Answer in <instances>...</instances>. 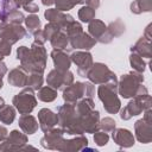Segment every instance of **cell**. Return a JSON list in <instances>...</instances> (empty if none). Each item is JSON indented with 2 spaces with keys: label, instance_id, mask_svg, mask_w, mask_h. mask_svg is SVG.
<instances>
[{
  "label": "cell",
  "instance_id": "8fae6325",
  "mask_svg": "<svg viewBox=\"0 0 152 152\" xmlns=\"http://www.w3.org/2000/svg\"><path fill=\"white\" fill-rule=\"evenodd\" d=\"M88 33L96 40L102 44H109L113 40V36L109 33L107 25L99 19H93L88 25Z\"/></svg>",
  "mask_w": 152,
  "mask_h": 152
},
{
  "label": "cell",
  "instance_id": "ba28073f",
  "mask_svg": "<svg viewBox=\"0 0 152 152\" xmlns=\"http://www.w3.org/2000/svg\"><path fill=\"white\" fill-rule=\"evenodd\" d=\"M87 78L93 84H103L106 82L118 80L116 75L104 63H101V62H97L95 64L93 63V65L87 75Z\"/></svg>",
  "mask_w": 152,
  "mask_h": 152
},
{
  "label": "cell",
  "instance_id": "60d3db41",
  "mask_svg": "<svg viewBox=\"0 0 152 152\" xmlns=\"http://www.w3.org/2000/svg\"><path fill=\"white\" fill-rule=\"evenodd\" d=\"M33 37H34V43H37V44L44 45V43L46 42V37H45L43 30H38L37 32H34L33 33Z\"/></svg>",
  "mask_w": 152,
  "mask_h": 152
},
{
  "label": "cell",
  "instance_id": "3957f363",
  "mask_svg": "<svg viewBox=\"0 0 152 152\" xmlns=\"http://www.w3.org/2000/svg\"><path fill=\"white\" fill-rule=\"evenodd\" d=\"M97 96L103 103V108L109 114H116L121 109V102L118 97V80L99 84Z\"/></svg>",
  "mask_w": 152,
  "mask_h": 152
},
{
  "label": "cell",
  "instance_id": "ac0fdd59",
  "mask_svg": "<svg viewBox=\"0 0 152 152\" xmlns=\"http://www.w3.org/2000/svg\"><path fill=\"white\" fill-rule=\"evenodd\" d=\"M88 139L81 135H76L72 139H62V141L57 146V151H82V148L87 147Z\"/></svg>",
  "mask_w": 152,
  "mask_h": 152
},
{
  "label": "cell",
  "instance_id": "d6a6232c",
  "mask_svg": "<svg viewBox=\"0 0 152 152\" xmlns=\"http://www.w3.org/2000/svg\"><path fill=\"white\" fill-rule=\"evenodd\" d=\"M78 19L82 21V23H89L93 19H95V10L91 8L90 6H82L80 10H78Z\"/></svg>",
  "mask_w": 152,
  "mask_h": 152
},
{
  "label": "cell",
  "instance_id": "5bb4252c",
  "mask_svg": "<svg viewBox=\"0 0 152 152\" xmlns=\"http://www.w3.org/2000/svg\"><path fill=\"white\" fill-rule=\"evenodd\" d=\"M68 38H69V44H70L71 49L88 51L96 44V40L89 33H86L84 31L76 33V34H72Z\"/></svg>",
  "mask_w": 152,
  "mask_h": 152
},
{
  "label": "cell",
  "instance_id": "603a6c76",
  "mask_svg": "<svg viewBox=\"0 0 152 152\" xmlns=\"http://www.w3.org/2000/svg\"><path fill=\"white\" fill-rule=\"evenodd\" d=\"M19 127L21 128V131L25 133V134H34L37 131H38V127H39V124L37 121V119L33 116V115H30V114H23L20 118H19Z\"/></svg>",
  "mask_w": 152,
  "mask_h": 152
},
{
  "label": "cell",
  "instance_id": "f6af8a7d",
  "mask_svg": "<svg viewBox=\"0 0 152 152\" xmlns=\"http://www.w3.org/2000/svg\"><path fill=\"white\" fill-rule=\"evenodd\" d=\"M7 135H8V131H7V128L0 125V142L4 141V140L7 138Z\"/></svg>",
  "mask_w": 152,
  "mask_h": 152
},
{
  "label": "cell",
  "instance_id": "44dd1931",
  "mask_svg": "<svg viewBox=\"0 0 152 152\" xmlns=\"http://www.w3.org/2000/svg\"><path fill=\"white\" fill-rule=\"evenodd\" d=\"M55 69L61 70V71H66L69 70L70 65H71V59L70 56H68L66 52H64V50L61 49H53L50 53Z\"/></svg>",
  "mask_w": 152,
  "mask_h": 152
},
{
  "label": "cell",
  "instance_id": "d6986e66",
  "mask_svg": "<svg viewBox=\"0 0 152 152\" xmlns=\"http://www.w3.org/2000/svg\"><path fill=\"white\" fill-rule=\"evenodd\" d=\"M38 124L43 132H46L58 124V115L49 108H42L38 112Z\"/></svg>",
  "mask_w": 152,
  "mask_h": 152
},
{
  "label": "cell",
  "instance_id": "9c48e42d",
  "mask_svg": "<svg viewBox=\"0 0 152 152\" xmlns=\"http://www.w3.org/2000/svg\"><path fill=\"white\" fill-rule=\"evenodd\" d=\"M72 82H74V74L69 70L61 71V70L53 69L48 74V77H46L48 86L55 88L56 90H62V91Z\"/></svg>",
  "mask_w": 152,
  "mask_h": 152
},
{
  "label": "cell",
  "instance_id": "836d02e7",
  "mask_svg": "<svg viewBox=\"0 0 152 152\" xmlns=\"http://www.w3.org/2000/svg\"><path fill=\"white\" fill-rule=\"evenodd\" d=\"M109 33L113 36V38L115 37H120L124 32H125V24L121 19H116L115 21H112L108 26H107Z\"/></svg>",
  "mask_w": 152,
  "mask_h": 152
},
{
  "label": "cell",
  "instance_id": "ffe728a7",
  "mask_svg": "<svg viewBox=\"0 0 152 152\" xmlns=\"http://www.w3.org/2000/svg\"><path fill=\"white\" fill-rule=\"evenodd\" d=\"M112 137L114 142L118 144L120 147L127 148L134 145V135L131 131L126 128H114Z\"/></svg>",
  "mask_w": 152,
  "mask_h": 152
},
{
  "label": "cell",
  "instance_id": "2e32d148",
  "mask_svg": "<svg viewBox=\"0 0 152 152\" xmlns=\"http://www.w3.org/2000/svg\"><path fill=\"white\" fill-rule=\"evenodd\" d=\"M44 137L40 139V144L44 148H48V150H56L58 144L62 141L63 139V135H64V132L63 129L59 127V128H56V127H52L51 129L44 132Z\"/></svg>",
  "mask_w": 152,
  "mask_h": 152
},
{
  "label": "cell",
  "instance_id": "74e56055",
  "mask_svg": "<svg viewBox=\"0 0 152 152\" xmlns=\"http://www.w3.org/2000/svg\"><path fill=\"white\" fill-rule=\"evenodd\" d=\"M59 30H61V27H59V25L56 24V23H49V24H46L45 27H44V30H43V32H44V34H45V37H46V40H50V38H51L56 32H58Z\"/></svg>",
  "mask_w": 152,
  "mask_h": 152
},
{
  "label": "cell",
  "instance_id": "1f68e13d",
  "mask_svg": "<svg viewBox=\"0 0 152 152\" xmlns=\"http://www.w3.org/2000/svg\"><path fill=\"white\" fill-rule=\"evenodd\" d=\"M24 23L26 25V30L31 34H33L34 32L40 30V20L38 18V15H36V14H30L28 17H26Z\"/></svg>",
  "mask_w": 152,
  "mask_h": 152
},
{
  "label": "cell",
  "instance_id": "b9f144b4",
  "mask_svg": "<svg viewBox=\"0 0 152 152\" xmlns=\"http://www.w3.org/2000/svg\"><path fill=\"white\" fill-rule=\"evenodd\" d=\"M23 8H24L26 12L31 13V14H34V13H37V12L39 11V7H38V5H37V4H34V2H30L28 5L24 6Z\"/></svg>",
  "mask_w": 152,
  "mask_h": 152
},
{
  "label": "cell",
  "instance_id": "7c38bea8",
  "mask_svg": "<svg viewBox=\"0 0 152 152\" xmlns=\"http://www.w3.org/2000/svg\"><path fill=\"white\" fill-rule=\"evenodd\" d=\"M71 63H75L77 66V74L81 77L87 78V75L93 65V56L89 51H75L70 56Z\"/></svg>",
  "mask_w": 152,
  "mask_h": 152
},
{
  "label": "cell",
  "instance_id": "bcb514c9",
  "mask_svg": "<svg viewBox=\"0 0 152 152\" xmlns=\"http://www.w3.org/2000/svg\"><path fill=\"white\" fill-rule=\"evenodd\" d=\"M13 1H14V4H15L17 8H19V7H24V6L28 5L30 2H33V0H13Z\"/></svg>",
  "mask_w": 152,
  "mask_h": 152
},
{
  "label": "cell",
  "instance_id": "52a82bcc",
  "mask_svg": "<svg viewBox=\"0 0 152 152\" xmlns=\"http://www.w3.org/2000/svg\"><path fill=\"white\" fill-rule=\"evenodd\" d=\"M142 119L134 124L135 138L141 144H148L152 140V110L151 108L145 109Z\"/></svg>",
  "mask_w": 152,
  "mask_h": 152
},
{
  "label": "cell",
  "instance_id": "7dc6e473",
  "mask_svg": "<svg viewBox=\"0 0 152 152\" xmlns=\"http://www.w3.org/2000/svg\"><path fill=\"white\" fill-rule=\"evenodd\" d=\"M6 74H7V66H6V64L1 61V62H0V77L2 78Z\"/></svg>",
  "mask_w": 152,
  "mask_h": 152
},
{
  "label": "cell",
  "instance_id": "f1b7e54d",
  "mask_svg": "<svg viewBox=\"0 0 152 152\" xmlns=\"http://www.w3.org/2000/svg\"><path fill=\"white\" fill-rule=\"evenodd\" d=\"M15 119V108L14 106L5 104L0 109V121L5 125H11Z\"/></svg>",
  "mask_w": 152,
  "mask_h": 152
},
{
  "label": "cell",
  "instance_id": "f35d334b",
  "mask_svg": "<svg viewBox=\"0 0 152 152\" xmlns=\"http://www.w3.org/2000/svg\"><path fill=\"white\" fill-rule=\"evenodd\" d=\"M108 140H109V135L106 132H103V131H96L95 132V134H94V141H95L96 145L104 146V145H107Z\"/></svg>",
  "mask_w": 152,
  "mask_h": 152
},
{
  "label": "cell",
  "instance_id": "d590c367",
  "mask_svg": "<svg viewBox=\"0 0 152 152\" xmlns=\"http://www.w3.org/2000/svg\"><path fill=\"white\" fill-rule=\"evenodd\" d=\"M24 20H25L24 14H23L20 11H18V10L12 11V12L7 15V19H6L7 24H15V25H21V24L24 23Z\"/></svg>",
  "mask_w": 152,
  "mask_h": 152
},
{
  "label": "cell",
  "instance_id": "5b68a950",
  "mask_svg": "<svg viewBox=\"0 0 152 152\" xmlns=\"http://www.w3.org/2000/svg\"><path fill=\"white\" fill-rule=\"evenodd\" d=\"M147 108H151V96H150V94L137 95L127 103V106H125L120 110V118L122 120H129L132 116L141 114Z\"/></svg>",
  "mask_w": 152,
  "mask_h": 152
},
{
  "label": "cell",
  "instance_id": "8d00e7d4",
  "mask_svg": "<svg viewBox=\"0 0 152 152\" xmlns=\"http://www.w3.org/2000/svg\"><path fill=\"white\" fill-rule=\"evenodd\" d=\"M115 126H116L115 120L112 119V118H109V116L103 118V119L100 121V128H101L103 132H106V133L113 132L114 128H115Z\"/></svg>",
  "mask_w": 152,
  "mask_h": 152
},
{
  "label": "cell",
  "instance_id": "30bf717a",
  "mask_svg": "<svg viewBox=\"0 0 152 152\" xmlns=\"http://www.w3.org/2000/svg\"><path fill=\"white\" fill-rule=\"evenodd\" d=\"M26 142H27V134L13 129L12 132H10L7 138L4 141H1L0 151H23Z\"/></svg>",
  "mask_w": 152,
  "mask_h": 152
},
{
  "label": "cell",
  "instance_id": "277c9868",
  "mask_svg": "<svg viewBox=\"0 0 152 152\" xmlns=\"http://www.w3.org/2000/svg\"><path fill=\"white\" fill-rule=\"evenodd\" d=\"M95 95V88L90 82H72L63 90V100L66 103L75 104L83 97H91Z\"/></svg>",
  "mask_w": 152,
  "mask_h": 152
},
{
  "label": "cell",
  "instance_id": "4fadbf2b",
  "mask_svg": "<svg viewBox=\"0 0 152 152\" xmlns=\"http://www.w3.org/2000/svg\"><path fill=\"white\" fill-rule=\"evenodd\" d=\"M26 34H27L26 28H24L21 25H15V24H7L0 30V39L8 42L11 45L23 39Z\"/></svg>",
  "mask_w": 152,
  "mask_h": 152
},
{
  "label": "cell",
  "instance_id": "484cf974",
  "mask_svg": "<svg viewBox=\"0 0 152 152\" xmlns=\"http://www.w3.org/2000/svg\"><path fill=\"white\" fill-rule=\"evenodd\" d=\"M50 43L52 45L53 49H61V50H64L68 44H69V38H68V34L63 31V30H59L58 32H56L51 38H50Z\"/></svg>",
  "mask_w": 152,
  "mask_h": 152
},
{
  "label": "cell",
  "instance_id": "ab89813d",
  "mask_svg": "<svg viewBox=\"0 0 152 152\" xmlns=\"http://www.w3.org/2000/svg\"><path fill=\"white\" fill-rule=\"evenodd\" d=\"M11 44L8 43V42H6V40H4V39H0V55H2L4 57L5 56H8L10 53H11Z\"/></svg>",
  "mask_w": 152,
  "mask_h": 152
},
{
  "label": "cell",
  "instance_id": "ee69618b",
  "mask_svg": "<svg viewBox=\"0 0 152 152\" xmlns=\"http://www.w3.org/2000/svg\"><path fill=\"white\" fill-rule=\"evenodd\" d=\"M140 2L142 5L145 12H150L152 10V0H140Z\"/></svg>",
  "mask_w": 152,
  "mask_h": 152
},
{
  "label": "cell",
  "instance_id": "4316f807",
  "mask_svg": "<svg viewBox=\"0 0 152 152\" xmlns=\"http://www.w3.org/2000/svg\"><path fill=\"white\" fill-rule=\"evenodd\" d=\"M75 108L78 115H86L95 109V103L91 97H83L75 103Z\"/></svg>",
  "mask_w": 152,
  "mask_h": 152
},
{
  "label": "cell",
  "instance_id": "8992f818",
  "mask_svg": "<svg viewBox=\"0 0 152 152\" xmlns=\"http://www.w3.org/2000/svg\"><path fill=\"white\" fill-rule=\"evenodd\" d=\"M31 88H25L20 93L13 96L12 104L14 108L23 115V114H30L37 106V99Z\"/></svg>",
  "mask_w": 152,
  "mask_h": 152
},
{
  "label": "cell",
  "instance_id": "7402d4cb",
  "mask_svg": "<svg viewBox=\"0 0 152 152\" xmlns=\"http://www.w3.org/2000/svg\"><path fill=\"white\" fill-rule=\"evenodd\" d=\"M7 80L12 87H21L23 88V87H26V84H27L28 72L20 65V66L12 69L8 72Z\"/></svg>",
  "mask_w": 152,
  "mask_h": 152
},
{
  "label": "cell",
  "instance_id": "9a60e30c",
  "mask_svg": "<svg viewBox=\"0 0 152 152\" xmlns=\"http://www.w3.org/2000/svg\"><path fill=\"white\" fill-rule=\"evenodd\" d=\"M44 17L49 23H56L59 25L61 30H65L70 23L74 21V18L70 14H65L62 11H58L57 8H49L44 12Z\"/></svg>",
  "mask_w": 152,
  "mask_h": 152
},
{
  "label": "cell",
  "instance_id": "6da1fadb",
  "mask_svg": "<svg viewBox=\"0 0 152 152\" xmlns=\"http://www.w3.org/2000/svg\"><path fill=\"white\" fill-rule=\"evenodd\" d=\"M57 115H58L59 127L63 129L64 133L69 135H81L84 133L81 126L80 115L76 112L75 104L65 102L63 106L58 107Z\"/></svg>",
  "mask_w": 152,
  "mask_h": 152
},
{
  "label": "cell",
  "instance_id": "e575fe53",
  "mask_svg": "<svg viewBox=\"0 0 152 152\" xmlns=\"http://www.w3.org/2000/svg\"><path fill=\"white\" fill-rule=\"evenodd\" d=\"M78 4H82V0H55L56 8L62 12L70 11Z\"/></svg>",
  "mask_w": 152,
  "mask_h": 152
},
{
  "label": "cell",
  "instance_id": "7bdbcfd3",
  "mask_svg": "<svg viewBox=\"0 0 152 152\" xmlns=\"http://www.w3.org/2000/svg\"><path fill=\"white\" fill-rule=\"evenodd\" d=\"M82 4H86L87 6H90L91 8L96 10L100 6V0H82Z\"/></svg>",
  "mask_w": 152,
  "mask_h": 152
},
{
  "label": "cell",
  "instance_id": "f907efd6",
  "mask_svg": "<svg viewBox=\"0 0 152 152\" xmlns=\"http://www.w3.org/2000/svg\"><path fill=\"white\" fill-rule=\"evenodd\" d=\"M4 106H5V100H4L2 97H0V109H1Z\"/></svg>",
  "mask_w": 152,
  "mask_h": 152
},
{
  "label": "cell",
  "instance_id": "cb8c5ba5",
  "mask_svg": "<svg viewBox=\"0 0 152 152\" xmlns=\"http://www.w3.org/2000/svg\"><path fill=\"white\" fill-rule=\"evenodd\" d=\"M131 52L138 53L139 56H141L142 58H151L152 57V48H151V40L145 38L144 36L140 37L137 43L131 48Z\"/></svg>",
  "mask_w": 152,
  "mask_h": 152
},
{
  "label": "cell",
  "instance_id": "d4e9b609",
  "mask_svg": "<svg viewBox=\"0 0 152 152\" xmlns=\"http://www.w3.org/2000/svg\"><path fill=\"white\" fill-rule=\"evenodd\" d=\"M14 10L18 8L13 0H0V30L7 25V15Z\"/></svg>",
  "mask_w": 152,
  "mask_h": 152
},
{
  "label": "cell",
  "instance_id": "f546056e",
  "mask_svg": "<svg viewBox=\"0 0 152 152\" xmlns=\"http://www.w3.org/2000/svg\"><path fill=\"white\" fill-rule=\"evenodd\" d=\"M129 63H131V66L133 69V71H137V72H144L145 69H146V62L144 61V58L141 56H139L138 53H134L132 52L131 56H129Z\"/></svg>",
  "mask_w": 152,
  "mask_h": 152
},
{
  "label": "cell",
  "instance_id": "4dcf8cb0",
  "mask_svg": "<svg viewBox=\"0 0 152 152\" xmlns=\"http://www.w3.org/2000/svg\"><path fill=\"white\" fill-rule=\"evenodd\" d=\"M43 74L42 72H30L28 80H27V88H31L32 90H38L40 87H43Z\"/></svg>",
  "mask_w": 152,
  "mask_h": 152
},
{
  "label": "cell",
  "instance_id": "e0dca14e",
  "mask_svg": "<svg viewBox=\"0 0 152 152\" xmlns=\"http://www.w3.org/2000/svg\"><path fill=\"white\" fill-rule=\"evenodd\" d=\"M81 126L84 133H95L100 129V113L99 110H91L86 115H80Z\"/></svg>",
  "mask_w": 152,
  "mask_h": 152
},
{
  "label": "cell",
  "instance_id": "816d5d0a",
  "mask_svg": "<svg viewBox=\"0 0 152 152\" xmlns=\"http://www.w3.org/2000/svg\"><path fill=\"white\" fill-rule=\"evenodd\" d=\"M2 86H4V81H2V78L0 77V89L2 88Z\"/></svg>",
  "mask_w": 152,
  "mask_h": 152
},
{
  "label": "cell",
  "instance_id": "7a4b0ae2",
  "mask_svg": "<svg viewBox=\"0 0 152 152\" xmlns=\"http://www.w3.org/2000/svg\"><path fill=\"white\" fill-rule=\"evenodd\" d=\"M142 82L144 76L141 72L131 71L128 74H125L118 81V93L124 99L148 94V90L145 86H142Z\"/></svg>",
  "mask_w": 152,
  "mask_h": 152
},
{
  "label": "cell",
  "instance_id": "f5cc1de1",
  "mask_svg": "<svg viewBox=\"0 0 152 152\" xmlns=\"http://www.w3.org/2000/svg\"><path fill=\"white\" fill-rule=\"evenodd\" d=\"M2 58H4V56H2V55H0V62L2 61Z\"/></svg>",
  "mask_w": 152,
  "mask_h": 152
},
{
  "label": "cell",
  "instance_id": "c3c4849f",
  "mask_svg": "<svg viewBox=\"0 0 152 152\" xmlns=\"http://www.w3.org/2000/svg\"><path fill=\"white\" fill-rule=\"evenodd\" d=\"M151 26H152V25L150 24V25L145 28V33H144V37H145V38H147V39H150V40L152 39V34H151Z\"/></svg>",
  "mask_w": 152,
  "mask_h": 152
},
{
  "label": "cell",
  "instance_id": "681fc988",
  "mask_svg": "<svg viewBox=\"0 0 152 152\" xmlns=\"http://www.w3.org/2000/svg\"><path fill=\"white\" fill-rule=\"evenodd\" d=\"M42 4L44 6H51L55 4V0H42Z\"/></svg>",
  "mask_w": 152,
  "mask_h": 152
},
{
  "label": "cell",
  "instance_id": "83f0119b",
  "mask_svg": "<svg viewBox=\"0 0 152 152\" xmlns=\"http://www.w3.org/2000/svg\"><path fill=\"white\" fill-rule=\"evenodd\" d=\"M38 100L43 102H52L57 99V90L50 86H44L38 89Z\"/></svg>",
  "mask_w": 152,
  "mask_h": 152
}]
</instances>
